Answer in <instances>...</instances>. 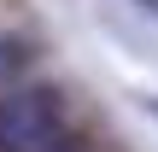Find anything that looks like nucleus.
I'll return each mask as SVG.
<instances>
[{"instance_id":"nucleus-1","label":"nucleus","mask_w":158,"mask_h":152,"mask_svg":"<svg viewBox=\"0 0 158 152\" xmlns=\"http://www.w3.org/2000/svg\"><path fill=\"white\" fill-rule=\"evenodd\" d=\"M0 152H82V141L47 88H12L0 94Z\"/></svg>"}]
</instances>
